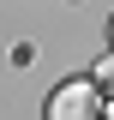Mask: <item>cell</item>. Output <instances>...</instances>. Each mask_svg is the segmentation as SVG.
<instances>
[{
  "mask_svg": "<svg viewBox=\"0 0 114 120\" xmlns=\"http://www.w3.org/2000/svg\"><path fill=\"white\" fill-rule=\"evenodd\" d=\"M90 84H114V60H102V66H96V78H90Z\"/></svg>",
  "mask_w": 114,
  "mask_h": 120,
  "instance_id": "obj_2",
  "label": "cell"
},
{
  "mask_svg": "<svg viewBox=\"0 0 114 120\" xmlns=\"http://www.w3.org/2000/svg\"><path fill=\"white\" fill-rule=\"evenodd\" d=\"M48 120H102V96L90 78H66L48 96Z\"/></svg>",
  "mask_w": 114,
  "mask_h": 120,
  "instance_id": "obj_1",
  "label": "cell"
},
{
  "mask_svg": "<svg viewBox=\"0 0 114 120\" xmlns=\"http://www.w3.org/2000/svg\"><path fill=\"white\" fill-rule=\"evenodd\" d=\"M102 120H114V102H108V108H102Z\"/></svg>",
  "mask_w": 114,
  "mask_h": 120,
  "instance_id": "obj_3",
  "label": "cell"
},
{
  "mask_svg": "<svg viewBox=\"0 0 114 120\" xmlns=\"http://www.w3.org/2000/svg\"><path fill=\"white\" fill-rule=\"evenodd\" d=\"M108 36H114V24H108Z\"/></svg>",
  "mask_w": 114,
  "mask_h": 120,
  "instance_id": "obj_4",
  "label": "cell"
}]
</instances>
